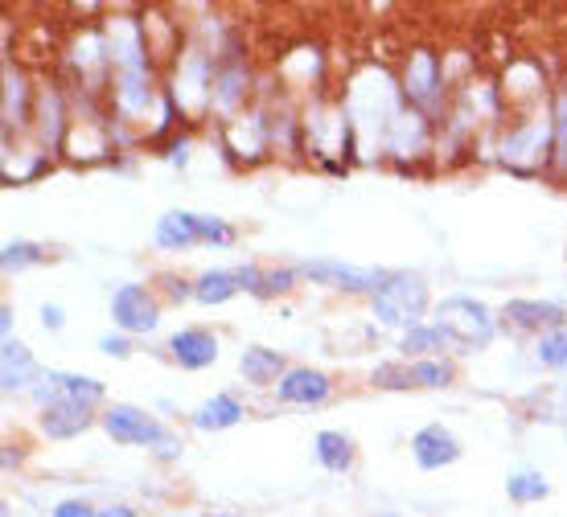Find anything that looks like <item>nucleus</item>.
I'll use <instances>...</instances> for the list:
<instances>
[{"instance_id":"39","label":"nucleus","mask_w":567,"mask_h":517,"mask_svg":"<svg viewBox=\"0 0 567 517\" xmlns=\"http://www.w3.org/2000/svg\"><path fill=\"white\" fill-rule=\"evenodd\" d=\"M206 517H239V514H206Z\"/></svg>"},{"instance_id":"37","label":"nucleus","mask_w":567,"mask_h":517,"mask_svg":"<svg viewBox=\"0 0 567 517\" xmlns=\"http://www.w3.org/2000/svg\"><path fill=\"white\" fill-rule=\"evenodd\" d=\"M165 283H169L173 300H185V296H194V288H185V280H165Z\"/></svg>"},{"instance_id":"17","label":"nucleus","mask_w":567,"mask_h":517,"mask_svg":"<svg viewBox=\"0 0 567 517\" xmlns=\"http://www.w3.org/2000/svg\"><path fill=\"white\" fill-rule=\"evenodd\" d=\"M239 370H243V378H247V382H256V386H271L276 378L288 374V370H284V358L276 350H268V345H251V350H243Z\"/></svg>"},{"instance_id":"28","label":"nucleus","mask_w":567,"mask_h":517,"mask_svg":"<svg viewBox=\"0 0 567 517\" xmlns=\"http://www.w3.org/2000/svg\"><path fill=\"white\" fill-rule=\"evenodd\" d=\"M198 235H202V242L230 247V242H235V226H227L223 218H210V214H198Z\"/></svg>"},{"instance_id":"3","label":"nucleus","mask_w":567,"mask_h":517,"mask_svg":"<svg viewBox=\"0 0 567 517\" xmlns=\"http://www.w3.org/2000/svg\"><path fill=\"white\" fill-rule=\"evenodd\" d=\"M551 144H555V124L551 115H526L518 124H511V132L502 136V165H511L518 177L526 173H535V168L551 156Z\"/></svg>"},{"instance_id":"22","label":"nucleus","mask_w":567,"mask_h":517,"mask_svg":"<svg viewBox=\"0 0 567 517\" xmlns=\"http://www.w3.org/2000/svg\"><path fill=\"white\" fill-rule=\"evenodd\" d=\"M50 382L58 386V394L62 399H71V403H83V406H91V403H100L103 394V382H95V378H86V374H66V370H58V374H50Z\"/></svg>"},{"instance_id":"24","label":"nucleus","mask_w":567,"mask_h":517,"mask_svg":"<svg viewBox=\"0 0 567 517\" xmlns=\"http://www.w3.org/2000/svg\"><path fill=\"white\" fill-rule=\"evenodd\" d=\"M444 345H449V337L440 333L436 324H420V329H412V333H403V341H399V350H403V358H420V353L444 350Z\"/></svg>"},{"instance_id":"13","label":"nucleus","mask_w":567,"mask_h":517,"mask_svg":"<svg viewBox=\"0 0 567 517\" xmlns=\"http://www.w3.org/2000/svg\"><path fill=\"white\" fill-rule=\"evenodd\" d=\"M91 406L83 403H71V399H58V403L42 406V432L50 440H74V435H83L91 427Z\"/></svg>"},{"instance_id":"8","label":"nucleus","mask_w":567,"mask_h":517,"mask_svg":"<svg viewBox=\"0 0 567 517\" xmlns=\"http://www.w3.org/2000/svg\"><path fill=\"white\" fill-rule=\"evenodd\" d=\"M412 456L420 468L440 473V468H449V464L461 461V444H456V435L449 432V427L427 423V427H420V432L412 435Z\"/></svg>"},{"instance_id":"33","label":"nucleus","mask_w":567,"mask_h":517,"mask_svg":"<svg viewBox=\"0 0 567 517\" xmlns=\"http://www.w3.org/2000/svg\"><path fill=\"white\" fill-rule=\"evenodd\" d=\"M50 517H100V514H95L86 502H62V505H54V514Z\"/></svg>"},{"instance_id":"11","label":"nucleus","mask_w":567,"mask_h":517,"mask_svg":"<svg viewBox=\"0 0 567 517\" xmlns=\"http://www.w3.org/2000/svg\"><path fill=\"white\" fill-rule=\"evenodd\" d=\"M169 353L182 370H206L218 362V337L206 329H182V333H173Z\"/></svg>"},{"instance_id":"31","label":"nucleus","mask_w":567,"mask_h":517,"mask_svg":"<svg viewBox=\"0 0 567 517\" xmlns=\"http://www.w3.org/2000/svg\"><path fill=\"white\" fill-rule=\"evenodd\" d=\"M100 350L107 353V358H128L132 345H128V337H120V333H103V337H100Z\"/></svg>"},{"instance_id":"16","label":"nucleus","mask_w":567,"mask_h":517,"mask_svg":"<svg viewBox=\"0 0 567 517\" xmlns=\"http://www.w3.org/2000/svg\"><path fill=\"white\" fill-rule=\"evenodd\" d=\"M239 420H243V403L235 394H214V399H206V403L194 411V427H198V432H227V427H235Z\"/></svg>"},{"instance_id":"25","label":"nucleus","mask_w":567,"mask_h":517,"mask_svg":"<svg viewBox=\"0 0 567 517\" xmlns=\"http://www.w3.org/2000/svg\"><path fill=\"white\" fill-rule=\"evenodd\" d=\"M535 362L547 365V370H567V324H564V329H551V333L539 337Z\"/></svg>"},{"instance_id":"6","label":"nucleus","mask_w":567,"mask_h":517,"mask_svg":"<svg viewBox=\"0 0 567 517\" xmlns=\"http://www.w3.org/2000/svg\"><path fill=\"white\" fill-rule=\"evenodd\" d=\"M305 280L326 283V288H341V292H379V283L386 280L383 271H367V267H350L341 259H305L297 267Z\"/></svg>"},{"instance_id":"7","label":"nucleus","mask_w":567,"mask_h":517,"mask_svg":"<svg viewBox=\"0 0 567 517\" xmlns=\"http://www.w3.org/2000/svg\"><path fill=\"white\" fill-rule=\"evenodd\" d=\"M103 427H107V435H112L115 444H124V447H156L169 435L148 411H141V406H112V411L103 415Z\"/></svg>"},{"instance_id":"5","label":"nucleus","mask_w":567,"mask_h":517,"mask_svg":"<svg viewBox=\"0 0 567 517\" xmlns=\"http://www.w3.org/2000/svg\"><path fill=\"white\" fill-rule=\"evenodd\" d=\"M112 321L120 333H156L161 304L144 283H120L112 292Z\"/></svg>"},{"instance_id":"36","label":"nucleus","mask_w":567,"mask_h":517,"mask_svg":"<svg viewBox=\"0 0 567 517\" xmlns=\"http://www.w3.org/2000/svg\"><path fill=\"white\" fill-rule=\"evenodd\" d=\"M13 324H17L13 308L4 304V308H0V333H4V341H13Z\"/></svg>"},{"instance_id":"19","label":"nucleus","mask_w":567,"mask_h":517,"mask_svg":"<svg viewBox=\"0 0 567 517\" xmlns=\"http://www.w3.org/2000/svg\"><path fill=\"white\" fill-rule=\"evenodd\" d=\"M29 124V83L25 74L4 62V127Z\"/></svg>"},{"instance_id":"4","label":"nucleus","mask_w":567,"mask_h":517,"mask_svg":"<svg viewBox=\"0 0 567 517\" xmlns=\"http://www.w3.org/2000/svg\"><path fill=\"white\" fill-rule=\"evenodd\" d=\"M403 99H408V107H415L420 115H432L444 103V66H440V54L436 50H412L408 54V66H403Z\"/></svg>"},{"instance_id":"38","label":"nucleus","mask_w":567,"mask_h":517,"mask_svg":"<svg viewBox=\"0 0 567 517\" xmlns=\"http://www.w3.org/2000/svg\"><path fill=\"white\" fill-rule=\"evenodd\" d=\"M100 517H136V509H128V505H107V509H100Z\"/></svg>"},{"instance_id":"26","label":"nucleus","mask_w":567,"mask_h":517,"mask_svg":"<svg viewBox=\"0 0 567 517\" xmlns=\"http://www.w3.org/2000/svg\"><path fill=\"white\" fill-rule=\"evenodd\" d=\"M408 374H412V386L444 391V386L453 382V365L449 362H415V365H408Z\"/></svg>"},{"instance_id":"27","label":"nucleus","mask_w":567,"mask_h":517,"mask_svg":"<svg viewBox=\"0 0 567 517\" xmlns=\"http://www.w3.org/2000/svg\"><path fill=\"white\" fill-rule=\"evenodd\" d=\"M45 255H42V247H33V242H4V255H0V267L4 271H25V267H38L42 263Z\"/></svg>"},{"instance_id":"14","label":"nucleus","mask_w":567,"mask_h":517,"mask_svg":"<svg viewBox=\"0 0 567 517\" xmlns=\"http://www.w3.org/2000/svg\"><path fill=\"white\" fill-rule=\"evenodd\" d=\"M427 148V115H420L415 107H403L395 115V124L386 132V153L395 156H420Z\"/></svg>"},{"instance_id":"15","label":"nucleus","mask_w":567,"mask_h":517,"mask_svg":"<svg viewBox=\"0 0 567 517\" xmlns=\"http://www.w3.org/2000/svg\"><path fill=\"white\" fill-rule=\"evenodd\" d=\"M194 242H202L198 214L169 210L161 223H156V247H161V251H185V247H194Z\"/></svg>"},{"instance_id":"10","label":"nucleus","mask_w":567,"mask_h":517,"mask_svg":"<svg viewBox=\"0 0 567 517\" xmlns=\"http://www.w3.org/2000/svg\"><path fill=\"white\" fill-rule=\"evenodd\" d=\"M0 382H4V391H33L38 382H42V370L33 362V353L21 345V341H4L0 345Z\"/></svg>"},{"instance_id":"23","label":"nucleus","mask_w":567,"mask_h":517,"mask_svg":"<svg viewBox=\"0 0 567 517\" xmlns=\"http://www.w3.org/2000/svg\"><path fill=\"white\" fill-rule=\"evenodd\" d=\"M506 493H511L514 505H535L551 493V485L543 480V473H514L511 480H506Z\"/></svg>"},{"instance_id":"1","label":"nucleus","mask_w":567,"mask_h":517,"mask_svg":"<svg viewBox=\"0 0 567 517\" xmlns=\"http://www.w3.org/2000/svg\"><path fill=\"white\" fill-rule=\"evenodd\" d=\"M370 304H374V321L379 324L412 333V329H420V317L427 312V283L412 271H395L379 283Z\"/></svg>"},{"instance_id":"20","label":"nucleus","mask_w":567,"mask_h":517,"mask_svg":"<svg viewBox=\"0 0 567 517\" xmlns=\"http://www.w3.org/2000/svg\"><path fill=\"white\" fill-rule=\"evenodd\" d=\"M312 447H317L321 468H329V473H346L354 464V440L346 432H317Z\"/></svg>"},{"instance_id":"29","label":"nucleus","mask_w":567,"mask_h":517,"mask_svg":"<svg viewBox=\"0 0 567 517\" xmlns=\"http://www.w3.org/2000/svg\"><path fill=\"white\" fill-rule=\"evenodd\" d=\"M297 267H280V271H264V288H259V300H268V296H284L292 283H297Z\"/></svg>"},{"instance_id":"12","label":"nucleus","mask_w":567,"mask_h":517,"mask_svg":"<svg viewBox=\"0 0 567 517\" xmlns=\"http://www.w3.org/2000/svg\"><path fill=\"white\" fill-rule=\"evenodd\" d=\"M564 308L551 304V300H511L506 304V324L523 329V333H551V329H564Z\"/></svg>"},{"instance_id":"30","label":"nucleus","mask_w":567,"mask_h":517,"mask_svg":"<svg viewBox=\"0 0 567 517\" xmlns=\"http://www.w3.org/2000/svg\"><path fill=\"white\" fill-rule=\"evenodd\" d=\"M374 386L403 391V386H412V374H408V365H379V370H374Z\"/></svg>"},{"instance_id":"32","label":"nucleus","mask_w":567,"mask_h":517,"mask_svg":"<svg viewBox=\"0 0 567 517\" xmlns=\"http://www.w3.org/2000/svg\"><path fill=\"white\" fill-rule=\"evenodd\" d=\"M165 161H169L173 168H185V165H189V136H177V141L169 144Z\"/></svg>"},{"instance_id":"34","label":"nucleus","mask_w":567,"mask_h":517,"mask_svg":"<svg viewBox=\"0 0 567 517\" xmlns=\"http://www.w3.org/2000/svg\"><path fill=\"white\" fill-rule=\"evenodd\" d=\"M62 324H66V317H62V308H58V304H42V329L58 333Z\"/></svg>"},{"instance_id":"18","label":"nucleus","mask_w":567,"mask_h":517,"mask_svg":"<svg viewBox=\"0 0 567 517\" xmlns=\"http://www.w3.org/2000/svg\"><path fill=\"white\" fill-rule=\"evenodd\" d=\"M235 292H239V276L227 271V267H210V271H202L198 280H194V300L206 308L227 304Z\"/></svg>"},{"instance_id":"9","label":"nucleus","mask_w":567,"mask_h":517,"mask_svg":"<svg viewBox=\"0 0 567 517\" xmlns=\"http://www.w3.org/2000/svg\"><path fill=\"white\" fill-rule=\"evenodd\" d=\"M329 394H333L329 374L309 370V365L288 370V374L276 382V399H280V403H292V406H317V403H326Z\"/></svg>"},{"instance_id":"2","label":"nucleus","mask_w":567,"mask_h":517,"mask_svg":"<svg viewBox=\"0 0 567 517\" xmlns=\"http://www.w3.org/2000/svg\"><path fill=\"white\" fill-rule=\"evenodd\" d=\"M436 329L449 341H456L461 350H482L494 341V312L482 304V300H468V296H449V300H440L436 308Z\"/></svg>"},{"instance_id":"35","label":"nucleus","mask_w":567,"mask_h":517,"mask_svg":"<svg viewBox=\"0 0 567 517\" xmlns=\"http://www.w3.org/2000/svg\"><path fill=\"white\" fill-rule=\"evenodd\" d=\"M156 456H161V461H173V456H182V440H173V435H165V440L156 444Z\"/></svg>"},{"instance_id":"21","label":"nucleus","mask_w":567,"mask_h":517,"mask_svg":"<svg viewBox=\"0 0 567 517\" xmlns=\"http://www.w3.org/2000/svg\"><path fill=\"white\" fill-rule=\"evenodd\" d=\"M243 95H247V71H243V62H230V66H223V71L214 74V91H210L214 107L230 112Z\"/></svg>"}]
</instances>
